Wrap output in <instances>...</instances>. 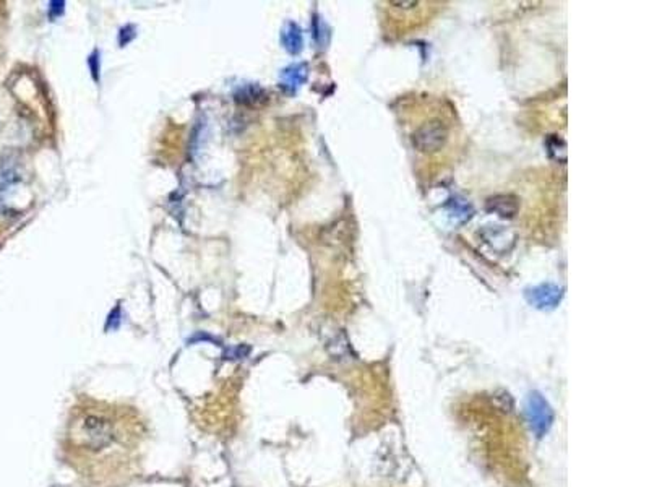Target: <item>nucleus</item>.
<instances>
[{"label": "nucleus", "mask_w": 649, "mask_h": 487, "mask_svg": "<svg viewBox=\"0 0 649 487\" xmlns=\"http://www.w3.org/2000/svg\"><path fill=\"white\" fill-rule=\"evenodd\" d=\"M526 421L537 438H542L554 424V410L539 391H531L524 406Z\"/></svg>", "instance_id": "nucleus-1"}, {"label": "nucleus", "mask_w": 649, "mask_h": 487, "mask_svg": "<svg viewBox=\"0 0 649 487\" xmlns=\"http://www.w3.org/2000/svg\"><path fill=\"white\" fill-rule=\"evenodd\" d=\"M446 141H448V127L439 119L425 122L412 135V145L420 153L439 151Z\"/></svg>", "instance_id": "nucleus-2"}, {"label": "nucleus", "mask_w": 649, "mask_h": 487, "mask_svg": "<svg viewBox=\"0 0 649 487\" xmlns=\"http://www.w3.org/2000/svg\"><path fill=\"white\" fill-rule=\"evenodd\" d=\"M562 298L563 289L560 286L552 283L534 286V288L526 291V299H528V303L539 310L555 309V307L560 304Z\"/></svg>", "instance_id": "nucleus-3"}, {"label": "nucleus", "mask_w": 649, "mask_h": 487, "mask_svg": "<svg viewBox=\"0 0 649 487\" xmlns=\"http://www.w3.org/2000/svg\"><path fill=\"white\" fill-rule=\"evenodd\" d=\"M83 431L88 437V445L93 450H101L113 442V426L103 417L88 416L83 422Z\"/></svg>", "instance_id": "nucleus-4"}, {"label": "nucleus", "mask_w": 649, "mask_h": 487, "mask_svg": "<svg viewBox=\"0 0 649 487\" xmlns=\"http://www.w3.org/2000/svg\"><path fill=\"white\" fill-rule=\"evenodd\" d=\"M308 77V67L307 63L299 62V63H292V65L286 67L279 75V83L281 88L284 89L286 93L294 94L297 93L302 84L305 83Z\"/></svg>", "instance_id": "nucleus-5"}, {"label": "nucleus", "mask_w": 649, "mask_h": 487, "mask_svg": "<svg viewBox=\"0 0 649 487\" xmlns=\"http://www.w3.org/2000/svg\"><path fill=\"white\" fill-rule=\"evenodd\" d=\"M487 211L500 216V218H515L519 211V200L515 195L500 194L496 197H491L486 203Z\"/></svg>", "instance_id": "nucleus-6"}, {"label": "nucleus", "mask_w": 649, "mask_h": 487, "mask_svg": "<svg viewBox=\"0 0 649 487\" xmlns=\"http://www.w3.org/2000/svg\"><path fill=\"white\" fill-rule=\"evenodd\" d=\"M281 42H283V47L289 54H299L302 47H304V36H302L299 25L294 23V21H287L283 31H281Z\"/></svg>", "instance_id": "nucleus-7"}, {"label": "nucleus", "mask_w": 649, "mask_h": 487, "mask_svg": "<svg viewBox=\"0 0 649 487\" xmlns=\"http://www.w3.org/2000/svg\"><path fill=\"white\" fill-rule=\"evenodd\" d=\"M546 148L552 160L558 163L567 161V143L560 135H549V139L546 140Z\"/></svg>", "instance_id": "nucleus-8"}, {"label": "nucleus", "mask_w": 649, "mask_h": 487, "mask_svg": "<svg viewBox=\"0 0 649 487\" xmlns=\"http://www.w3.org/2000/svg\"><path fill=\"white\" fill-rule=\"evenodd\" d=\"M263 94L265 91L260 87H257V84H247V87L241 88L236 93V101L244 104H253L257 103L260 98H263Z\"/></svg>", "instance_id": "nucleus-9"}, {"label": "nucleus", "mask_w": 649, "mask_h": 487, "mask_svg": "<svg viewBox=\"0 0 649 487\" xmlns=\"http://www.w3.org/2000/svg\"><path fill=\"white\" fill-rule=\"evenodd\" d=\"M135 36H137L135 26L134 25H127L125 28H122L120 33H119V44L122 47H125L127 44H129V42H132L135 39Z\"/></svg>", "instance_id": "nucleus-10"}, {"label": "nucleus", "mask_w": 649, "mask_h": 487, "mask_svg": "<svg viewBox=\"0 0 649 487\" xmlns=\"http://www.w3.org/2000/svg\"><path fill=\"white\" fill-rule=\"evenodd\" d=\"M120 322H122V312H120V305H117L115 309L109 314L108 324H106V330H111V328H113V330H117L120 325Z\"/></svg>", "instance_id": "nucleus-11"}, {"label": "nucleus", "mask_w": 649, "mask_h": 487, "mask_svg": "<svg viewBox=\"0 0 649 487\" xmlns=\"http://www.w3.org/2000/svg\"><path fill=\"white\" fill-rule=\"evenodd\" d=\"M250 353V348L248 346H236V348H229L226 351V359H244V358H247V354Z\"/></svg>", "instance_id": "nucleus-12"}, {"label": "nucleus", "mask_w": 649, "mask_h": 487, "mask_svg": "<svg viewBox=\"0 0 649 487\" xmlns=\"http://www.w3.org/2000/svg\"><path fill=\"white\" fill-rule=\"evenodd\" d=\"M88 65H89V70H92L94 82H99V52L98 51H94L93 54L88 57Z\"/></svg>", "instance_id": "nucleus-13"}, {"label": "nucleus", "mask_w": 649, "mask_h": 487, "mask_svg": "<svg viewBox=\"0 0 649 487\" xmlns=\"http://www.w3.org/2000/svg\"><path fill=\"white\" fill-rule=\"evenodd\" d=\"M63 10H65V2H58V0H54V2L49 4V17L52 20L62 17Z\"/></svg>", "instance_id": "nucleus-14"}, {"label": "nucleus", "mask_w": 649, "mask_h": 487, "mask_svg": "<svg viewBox=\"0 0 649 487\" xmlns=\"http://www.w3.org/2000/svg\"><path fill=\"white\" fill-rule=\"evenodd\" d=\"M391 5L400 10H411L414 7H417V2H391Z\"/></svg>", "instance_id": "nucleus-15"}]
</instances>
